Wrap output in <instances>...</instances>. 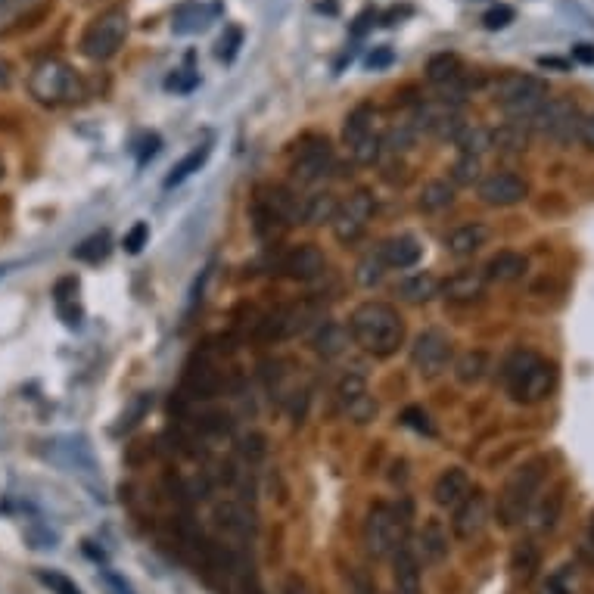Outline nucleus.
Wrapping results in <instances>:
<instances>
[{"label": "nucleus", "instance_id": "nucleus-18", "mask_svg": "<svg viewBox=\"0 0 594 594\" xmlns=\"http://www.w3.org/2000/svg\"><path fill=\"white\" fill-rule=\"evenodd\" d=\"M212 520L218 526V532L224 539L231 542H246L252 529H256V520H252V511L243 504V501H218L215 511H212Z\"/></svg>", "mask_w": 594, "mask_h": 594}, {"label": "nucleus", "instance_id": "nucleus-16", "mask_svg": "<svg viewBox=\"0 0 594 594\" xmlns=\"http://www.w3.org/2000/svg\"><path fill=\"white\" fill-rule=\"evenodd\" d=\"M486 523H489V498L476 489L455 507V517H451V532H455V539L470 542V539H476V535L486 529Z\"/></svg>", "mask_w": 594, "mask_h": 594}, {"label": "nucleus", "instance_id": "nucleus-48", "mask_svg": "<svg viewBox=\"0 0 594 594\" xmlns=\"http://www.w3.org/2000/svg\"><path fill=\"white\" fill-rule=\"evenodd\" d=\"M196 81H200V75H196L193 69H178L172 78H168L165 84H168V91H178V94H187V91H193L196 88Z\"/></svg>", "mask_w": 594, "mask_h": 594}, {"label": "nucleus", "instance_id": "nucleus-38", "mask_svg": "<svg viewBox=\"0 0 594 594\" xmlns=\"http://www.w3.org/2000/svg\"><path fill=\"white\" fill-rule=\"evenodd\" d=\"M486 371H489V358H486L483 352H467V355H461L458 364H455V377H458V383H464V386H476L479 380L486 377Z\"/></svg>", "mask_w": 594, "mask_h": 594}, {"label": "nucleus", "instance_id": "nucleus-2", "mask_svg": "<svg viewBox=\"0 0 594 594\" xmlns=\"http://www.w3.org/2000/svg\"><path fill=\"white\" fill-rule=\"evenodd\" d=\"M501 380L514 402L535 405V402H545L551 395L554 380H557V367L529 349H517L501 364Z\"/></svg>", "mask_w": 594, "mask_h": 594}, {"label": "nucleus", "instance_id": "nucleus-29", "mask_svg": "<svg viewBox=\"0 0 594 594\" xmlns=\"http://www.w3.org/2000/svg\"><path fill=\"white\" fill-rule=\"evenodd\" d=\"M439 290H442V284H439V280H436L430 271H417V274L399 280V296H402L405 302H414V305L436 299Z\"/></svg>", "mask_w": 594, "mask_h": 594}, {"label": "nucleus", "instance_id": "nucleus-42", "mask_svg": "<svg viewBox=\"0 0 594 594\" xmlns=\"http://www.w3.org/2000/svg\"><path fill=\"white\" fill-rule=\"evenodd\" d=\"M109 246H112L109 234H106V231H100V234H94V237L84 240L81 246H75L72 256H75L78 262H91V265H97V262H103V259L109 256Z\"/></svg>", "mask_w": 594, "mask_h": 594}, {"label": "nucleus", "instance_id": "nucleus-55", "mask_svg": "<svg viewBox=\"0 0 594 594\" xmlns=\"http://www.w3.org/2000/svg\"><path fill=\"white\" fill-rule=\"evenodd\" d=\"M10 84H13V66L0 56V91H7Z\"/></svg>", "mask_w": 594, "mask_h": 594}, {"label": "nucleus", "instance_id": "nucleus-37", "mask_svg": "<svg viewBox=\"0 0 594 594\" xmlns=\"http://www.w3.org/2000/svg\"><path fill=\"white\" fill-rule=\"evenodd\" d=\"M383 274H386V262H383V256H380V246L377 249H371V252H364L361 256V262L355 265V280L361 287H377L380 280H383Z\"/></svg>", "mask_w": 594, "mask_h": 594}, {"label": "nucleus", "instance_id": "nucleus-5", "mask_svg": "<svg viewBox=\"0 0 594 594\" xmlns=\"http://www.w3.org/2000/svg\"><path fill=\"white\" fill-rule=\"evenodd\" d=\"M492 97L511 122L526 125L548 103V81L539 75L507 72L492 84Z\"/></svg>", "mask_w": 594, "mask_h": 594}, {"label": "nucleus", "instance_id": "nucleus-6", "mask_svg": "<svg viewBox=\"0 0 594 594\" xmlns=\"http://www.w3.org/2000/svg\"><path fill=\"white\" fill-rule=\"evenodd\" d=\"M408 532V511H399L392 504H374L364 520V551L374 560H386L405 545Z\"/></svg>", "mask_w": 594, "mask_h": 594}, {"label": "nucleus", "instance_id": "nucleus-12", "mask_svg": "<svg viewBox=\"0 0 594 594\" xmlns=\"http://www.w3.org/2000/svg\"><path fill=\"white\" fill-rule=\"evenodd\" d=\"M451 361V339L430 327V330H423L417 339H414V346H411V364H414V371L423 377V380H436L445 367Z\"/></svg>", "mask_w": 594, "mask_h": 594}, {"label": "nucleus", "instance_id": "nucleus-43", "mask_svg": "<svg viewBox=\"0 0 594 594\" xmlns=\"http://www.w3.org/2000/svg\"><path fill=\"white\" fill-rule=\"evenodd\" d=\"M240 47H243V32H240L237 25H231V28H224V35L218 38L215 56H218L221 63H234L237 53H240Z\"/></svg>", "mask_w": 594, "mask_h": 594}, {"label": "nucleus", "instance_id": "nucleus-33", "mask_svg": "<svg viewBox=\"0 0 594 594\" xmlns=\"http://www.w3.org/2000/svg\"><path fill=\"white\" fill-rule=\"evenodd\" d=\"M529 128L520 122H504L501 128L492 131V147L501 153H523L529 147Z\"/></svg>", "mask_w": 594, "mask_h": 594}, {"label": "nucleus", "instance_id": "nucleus-50", "mask_svg": "<svg viewBox=\"0 0 594 594\" xmlns=\"http://www.w3.org/2000/svg\"><path fill=\"white\" fill-rule=\"evenodd\" d=\"M243 455L249 458V464H252V461H259V458H265V439H262V436H256V433L246 436V439H243Z\"/></svg>", "mask_w": 594, "mask_h": 594}, {"label": "nucleus", "instance_id": "nucleus-36", "mask_svg": "<svg viewBox=\"0 0 594 594\" xmlns=\"http://www.w3.org/2000/svg\"><path fill=\"white\" fill-rule=\"evenodd\" d=\"M455 147L464 156H483L486 150H492V131L479 128V125H464L461 134L455 137Z\"/></svg>", "mask_w": 594, "mask_h": 594}, {"label": "nucleus", "instance_id": "nucleus-7", "mask_svg": "<svg viewBox=\"0 0 594 594\" xmlns=\"http://www.w3.org/2000/svg\"><path fill=\"white\" fill-rule=\"evenodd\" d=\"M343 144L355 165H374L383 153V131H380V109L371 103L355 106L343 122Z\"/></svg>", "mask_w": 594, "mask_h": 594}, {"label": "nucleus", "instance_id": "nucleus-31", "mask_svg": "<svg viewBox=\"0 0 594 594\" xmlns=\"http://www.w3.org/2000/svg\"><path fill=\"white\" fill-rule=\"evenodd\" d=\"M221 389V377L212 364H196L187 371V392L193 395V399H212V395Z\"/></svg>", "mask_w": 594, "mask_h": 594}, {"label": "nucleus", "instance_id": "nucleus-3", "mask_svg": "<svg viewBox=\"0 0 594 594\" xmlns=\"http://www.w3.org/2000/svg\"><path fill=\"white\" fill-rule=\"evenodd\" d=\"M545 473H548V461L535 458V461L520 464L511 476L504 479L501 495H498V507H495L501 526L511 529V526L526 520L529 507L535 504V495H539V489L545 483Z\"/></svg>", "mask_w": 594, "mask_h": 594}, {"label": "nucleus", "instance_id": "nucleus-56", "mask_svg": "<svg viewBox=\"0 0 594 594\" xmlns=\"http://www.w3.org/2000/svg\"><path fill=\"white\" fill-rule=\"evenodd\" d=\"M355 594H377V585L367 576H355Z\"/></svg>", "mask_w": 594, "mask_h": 594}, {"label": "nucleus", "instance_id": "nucleus-25", "mask_svg": "<svg viewBox=\"0 0 594 594\" xmlns=\"http://www.w3.org/2000/svg\"><path fill=\"white\" fill-rule=\"evenodd\" d=\"M420 252H423V246L411 234H399V237H389L380 243V256H383L386 268H399V271L414 268L420 262Z\"/></svg>", "mask_w": 594, "mask_h": 594}, {"label": "nucleus", "instance_id": "nucleus-59", "mask_svg": "<svg viewBox=\"0 0 594 594\" xmlns=\"http://www.w3.org/2000/svg\"><path fill=\"white\" fill-rule=\"evenodd\" d=\"M0 178H4V162H0Z\"/></svg>", "mask_w": 594, "mask_h": 594}, {"label": "nucleus", "instance_id": "nucleus-44", "mask_svg": "<svg viewBox=\"0 0 594 594\" xmlns=\"http://www.w3.org/2000/svg\"><path fill=\"white\" fill-rule=\"evenodd\" d=\"M542 594H573V567H560L542 585Z\"/></svg>", "mask_w": 594, "mask_h": 594}, {"label": "nucleus", "instance_id": "nucleus-11", "mask_svg": "<svg viewBox=\"0 0 594 594\" xmlns=\"http://www.w3.org/2000/svg\"><path fill=\"white\" fill-rule=\"evenodd\" d=\"M374 196L367 193V190H355L346 203H339L336 206V215H333V237L339 243H355L364 231H367V224H371L374 218Z\"/></svg>", "mask_w": 594, "mask_h": 594}, {"label": "nucleus", "instance_id": "nucleus-53", "mask_svg": "<svg viewBox=\"0 0 594 594\" xmlns=\"http://www.w3.org/2000/svg\"><path fill=\"white\" fill-rule=\"evenodd\" d=\"M374 19H377V13H374V10H364V13L355 19V25H352V35H355V38H361V35L367 32V28L374 25Z\"/></svg>", "mask_w": 594, "mask_h": 594}, {"label": "nucleus", "instance_id": "nucleus-20", "mask_svg": "<svg viewBox=\"0 0 594 594\" xmlns=\"http://www.w3.org/2000/svg\"><path fill=\"white\" fill-rule=\"evenodd\" d=\"M311 321V308L308 305H284L271 311V315L262 321V336L265 339H287L296 336L308 327Z\"/></svg>", "mask_w": 594, "mask_h": 594}, {"label": "nucleus", "instance_id": "nucleus-32", "mask_svg": "<svg viewBox=\"0 0 594 594\" xmlns=\"http://www.w3.org/2000/svg\"><path fill=\"white\" fill-rule=\"evenodd\" d=\"M451 203H455V184H448V181H430V184H423L420 200H417L420 212H430V215L445 212Z\"/></svg>", "mask_w": 594, "mask_h": 594}, {"label": "nucleus", "instance_id": "nucleus-24", "mask_svg": "<svg viewBox=\"0 0 594 594\" xmlns=\"http://www.w3.org/2000/svg\"><path fill=\"white\" fill-rule=\"evenodd\" d=\"M492 231L486 228V224H479V221H470V224H461V228H455L448 234L445 246L451 256H458V259H470L476 256L479 249H483L489 243Z\"/></svg>", "mask_w": 594, "mask_h": 594}, {"label": "nucleus", "instance_id": "nucleus-35", "mask_svg": "<svg viewBox=\"0 0 594 594\" xmlns=\"http://www.w3.org/2000/svg\"><path fill=\"white\" fill-rule=\"evenodd\" d=\"M464 72L467 69H464V63L458 60L455 53H436L433 60L427 63V78L436 84V88H442V84H448V81H455Z\"/></svg>", "mask_w": 594, "mask_h": 594}, {"label": "nucleus", "instance_id": "nucleus-9", "mask_svg": "<svg viewBox=\"0 0 594 594\" xmlns=\"http://www.w3.org/2000/svg\"><path fill=\"white\" fill-rule=\"evenodd\" d=\"M128 13L122 7H112V10H103L100 16H94L88 22L81 35V53L88 56L94 63H106L112 60L128 41Z\"/></svg>", "mask_w": 594, "mask_h": 594}, {"label": "nucleus", "instance_id": "nucleus-15", "mask_svg": "<svg viewBox=\"0 0 594 594\" xmlns=\"http://www.w3.org/2000/svg\"><path fill=\"white\" fill-rule=\"evenodd\" d=\"M529 196V184L514 175V172H492L479 181V200L486 206L495 209H507V206H517Z\"/></svg>", "mask_w": 594, "mask_h": 594}, {"label": "nucleus", "instance_id": "nucleus-52", "mask_svg": "<svg viewBox=\"0 0 594 594\" xmlns=\"http://www.w3.org/2000/svg\"><path fill=\"white\" fill-rule=\"evenodd\" d=\"M389 63H392V50H389V47H380L377 53L367 56V69H383V66H389Z\"/></svg>", "mask_w": 594, "mask_h": 594}, {"label": "nucleus", "instance_id": "nucleus-57", "mask_svg": "<svg viewBox=\"0 0 594 594\" xmlns=\"http://www.w3.org/2000/svg\"><path fill=\"white\" fill-rule=\"evenodd\" d=\"M539 66H542V69H560V72H563V69H570V63H567V60H554V56H542Z\"/></svg>", "mask_w": 594, "mask_h": 594}, {"label": "nucleus", "instance_id": "nucleus-39", "mask_svg": "<svg viewBox=\"0 0 594 594\" xmlns=\"http://www.w3.org/2000/svg\"><path fill=\"white\" fill-rule=\"evenodd\" d=\"M349 346V333L339 327V324H324L315 336V349L324 355V358H336Z\"/></svg>", "mask_w": 594, "mask_h": 594}, {"label": "nucleus", "instance_id": "nucleus-34", "mask_svg": "<svg viewBox=\"0 0 594 594\" xmlns=\"http://www.w3.org/2000/svg\"><path fill=\"white\" fill-rule=\"evenodd\" d=\"M209 153H212V147L209 144H200L196 150H190L175 168H172V175L165 178V190H172V187H178V184H184L193 172H200V168L206 165V159H209Z\"/></svg>", "mask_w": 594, "mask_h": 594}, {"label": "nucleus", "instance_id": "nucleus-19", "mask_svg": "<svg viewBox=\"0 0 594 594\" xmlns=\"http://www.w3.org/2000/svg\"><path fill=\"white\" fill-rule=\"evenodd\" d=\"M280 268H284V274L290 280H302V284H308V280H318L327 271V259L315 243H302V246L287 252Z\"/></svg>", "mask_w": 594, "mask_h": 594}, {"label": "nucleus", "instance_id": "nucleus-30", "mask_svg": "<svg viewBox=\"0 0 594 594\" xmlns=\"http://www.w3.org/2000/svg\"><path fill=\"white\" fill-rule=\"evenodd\" d=\"M336 193L330 190H318V193H311L302 200V224H324V221H333L336 215Z\"/></svg>", "mask_w": 594, "mask_h": 594}, {"label": "nucleus", "instance_id": "nucleus-22", "mask_svg": "<svg viewBox=\"0 0 594 594\" xmlns=\"http://www.w3.org/2000/svg\"><path fill=\"white\" fill-rule=\"evenodd\" d=\"M414 554H417L420 567H436V563H442L448 557V532L439 520H430L420 529Z\"/></svg>", "mask_w": 594, "mask_h": 594}, {"label": "nucleus", "instance_id": "nucleus-46", "mask_svg": "<svg viewBox=\"0 0 594 594\" xmlns=\"http://www.w3.org/2000/svg\"><path fill=\"white\" fill-rule=\"evenodd\" d=\"M147 240H150V224H147V221H137L134 228L125 234L122 246H125V252H131V256H137V252L147 246Z\"/></svg>", "mask_w": 594, "mask_h": 594}, {"label": "nucleus", "instance_id": "nucleus-40", "mask_svg": "<svg viewBox=\"0 0 594 594\" xmlns=\"http://www.w3.org/2000/svg\"><path fill=\"white\" fill-rule=\"evenodd\" d=\"M483 181V162L479 156H458V162L451 165V184L455 187H473Z\"/></svg>", "mask_w": 594, "mask_h": 594}, {"label": "nucleus", "instance_id": "nucleus-54", "mask_svg": "<svg viewBox=\"0 0 594 594\" xmlns=\"http://www.w3.org/2000/svg\"><path fill=\"white\" fill-rule=\"evenodd\" d=\"M573 60H579V63H594V47H591V44H576V47H573Z\"/></svg>", "mask_w": 594, "mask_h": 594}, {"label": "nucleus", "instance_id": "nucleus-17", "mask_svg": "<svg viewBox=\"0 0 594 594\" xmlns=\"http://www.w3.org/2000/svg\"><path fill=\"white\" fill-rule=\"evenodd\" d=\"M53 0H0V38H7L19 28L35 25L47 16Z\"/></svg>", "mask_w": 594, "mask_h": 594}, {"label": "nucleus", "instance_id": "nucleus-47", "mask_svg": "<svg viewBox=\"0 0 594 594\" xmlns=\"http://www.w3.org/2000/svg\"><path fill=\"white\" fill-rule=\"evenodd\" d=\"M511 22H514V7H507V4L492 7V10L483 16V25L489 28V32H501V28H507Z\"/></svg>", "mask_w": 594, "mask_h": 594}, {"label": "nucleus", "instance_id": "nucleus-26", "mask_svg": "<svg viewBox=\"0 0 594 594\" xmlns=\"http://www.w3.org/2000/svg\"><path fill=\"white\" fill-rule=\"evenodd\" d=\"M486 274L483 271H458V274H451L445 284H442V296L451 299V302H476L479 296L486 293Z\"/></svg>", "mask_w": 594, "mask_h": 594}, {"label": "nucleus", "instance_id": "nucleus-10", "mask_svg": "<svg viewBox=\"0 0 594 594\" xmlns=\"http://www.w3.org/2000/svg\"><path fill=\"white\" fill-rule=\"evenodd\" d=\"M579 122H582V112L576 103L548 97V103L526 122V128L529 134L551 137L557 144H573V140H579Z\"/></svg>", "mask_w": 594, "mask_h": 594}, {"label": "nucleus", "instance_id": "nucleus-41", "mask_svg": "<svg viewBox=\"0 0 594 594\" xmlns=\"http://www.w3.org/2000/svg\"><path fill=\"white\" fill-rule=\"evenodd\" d=\"M511 570H514L517 579L529 582L532 573L539 570V548H535L532 542L517 545V548H514V557H511Z\"/></svg>", "mask_w": 594, "mask_h": 594}, {"label": "nucleus", "instance_id": "nucleus-28", "mask_svg": "<svg viewBox=\"0 0 594 594\" xmlns=\"http://www.w3.org/2000/svg\"><path fill=\"white\" fill-rule=\"evenodd\" d=\"M526 268H529L526 256L504 249V252H498V256L489 259V265L483 268V274H486L489 284H514V280H520L526 274Z\"/></svg>", "mask_w": 594, "mask_h": 594}, {"label": "nucleus", "instance_id": "nucleus-1", "mask_svg": "<svg viewBox=\"0 0 594 594\" xmlns=\"http://www.w3.org/2000/svg\"><path fill=\"white\" fill-rule=\"evenodd\" d=\"M349 333L367 355L389 358L405 343V321L386 302H361L349 318Z\"/></svg>", "mask_w": 594, "mask_h": 594}, {"label": "nucleus", "instance_id": "nucleus-58", "mask_svg": "<svg viewBox=\"0 0 594 594\" xmlns=\"http://www.w3.org/2000/svg\"><path fill=\"white\" fill-rule=\"evenodd\" d=\"M588 542H591V548H594V514H591V523H588Z\"/></svg>", "mask_w": 594, "mask_h": 594}, {"label": "nucleus", "instance_id": "nucleus-27", "mask_svg": "<svg viewBox=\"0 0 594 594\" xmlns=\"http://www.w3.org/2000/svg\"><path fill=\"white\" fill-rule=\"evenodd\" d=\"M560 511H563V489H554V492H548L542 501H535V504L529 507V514H526L529 532H535V535L551 532V529L557 526V520H560Z\"/></svg>", "mask_w": 594, "mask_h": 594}, {"label": "nucleus", "instance_id": "nucleus-51", "mask_svg": "<svg viewBox=\"0 0 594 594\" xmlns=\"http://www.w3.org/2000/svg\"><path fill=\"white\" fill-rule=\"evenodd\" d=\"M579 144L585 150H594V112H588V116H582V122H579Z\"/></svg>", "mask_w": 594, "mask_h": 594}, {"label": "nucleus", "instance_id": "nucleus-45", "mask_svg": "<svg viewBox=\"0 0 594 594\" xmlns=\"http://www.w3.org/2000/svg\"><path fill=\"white\" fill-rule=\"evenodd\" d=\"M38 579L53 591V594H81V588L72 582V579H66L63 573H50V570H38Z\"/></svg>", "mask_w": 594, "mask_h": 594}, {"label": "nucleus", "instance_id": "nucleus-23", "mask_svg": "<svg viewBox=\"0 0 594 594\" xmlns=\"http://www.w3.org/2000/svg\"><path fill=\"white\" fill-rule=\"evenodd\" d=\"M212 25V7L200 4V0H184L172 10V32L187 38V35H203Z\"/></svg>", "mask_w": 594, "mask_h": 594}, {"label": "nucleus", "instance_id": "nucleus-21", "mask_svg": "<svg viewBox=\"0 0 594 594\" xmlns=\"http://www.w3.org/2000/svg\"><path fill=\"white\" fill-rule=\"evenodd\" d=\"M470 492H473V486H470L467 470H461V467H448V470H442V473H439V479H436V486H433V501L442 507V511H455V507H458Z\"/></svg>", "mask_w": 594, "mask_h": 594}, {"label": "nucleus", "instance_id": "nucleus-13", "mask_svg": "<svg viewBox=\"0 0 594 594\" xmlns=\"http://www.w3.org/2000/svg\"><path fill=\"white\" fill-rule=\"evenodd\" d=\"M333 168H336V159H333L330 140L327 137H315L296 153L290 172H293V184L311 187V184H321L333 172Z\"/></svg>", "mask_w": 594, "mask_h": 594}, {"label": "nucleus", "instance_id": "nucleus-4", "mask_svg": "<svg viewBox=\"0 0 594 594\" xmlns=\"http://www.w3.org/2000/svg\"><path fill=\"white\" fill-rule=\"evenodd\" d=\"M28 94H32L41 106H69L88 97L81 75L66 63V60H41L32 75H28Z\"/></svg>", "mask_w": 594, "mask_h": 594}, {"label": "nucleus", "instance_id": "nucleus-14", "mask_svg": "<svg viewBox=\"0 0 594 594\" xmlns=\"http://www.w3.org/2000/svg\"><path fill=\"white\" fill-rule=\"evenodd\" d=\"M336 402L355 423H367L377 414V402L367 395V380L361 371H346L336 383Z\"/></svg>", "mask_w": 594, "mask_h": 594}, {"label": "nucleus", "instance_id": "nucleus-8", "mask_svg": "<svg viewBox=\"0 0 594 594\" xmlns=\"http://www.w3.org/2000/svg\"><path fill=\"white\" fill-rule=\"evenodd\" d=\"M252 221L262 237H274L287 228L302 224V200L290 187H268L252 203Z\"/></svg>", "mask_w": 594, "mask_h": 594}, {"label": "nucleus", "instance_id": "nucleus-49", "mask_svg": "<svg viewBox=\"0 0 594 594\" xmlns=\"http://www.w3.org/2000/svg\"><path fill=\"white\" fill-rule=\"evenodd\" d=\"M402 420L408 423V427H414L417 433H427V436H433V423H430V414H427V411H420V408H408V411L402 414Z\"/></svg>", "mask_w": 594, "mask_h": 594}]
</instances>
